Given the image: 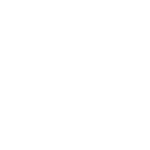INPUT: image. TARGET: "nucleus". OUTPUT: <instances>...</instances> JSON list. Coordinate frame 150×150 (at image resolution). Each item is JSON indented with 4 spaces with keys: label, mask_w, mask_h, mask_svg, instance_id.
I'll use <instances>...</instances> for the list:
<instances>
[]
</instances>
